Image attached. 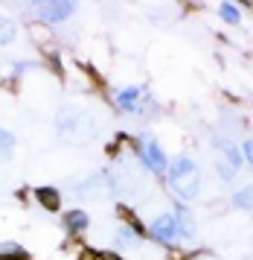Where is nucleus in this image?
<instances>
[{"instance_id": "nucleus-4", "label": "nucleus", "mask_w": 253, "mask_h": 260, "mask_svg": "<svg viewBox=\"0 0 253 260\" xmlns=\"http://www.w3.org/2000/svg\"><path fill=\"white\" fill-rule=\"evenodd\" d=\"M35 12H38V21L41 24H61V21H67L70 15L76 12V3L47 0V3H35Z\"/></svg>"}, {"instance_id": "nucleus-11", "label": "nucleus", "mask_w": 253, "mask_h": 260, "mask_svg": "<svg viewBox=\"0 0 253 260\" xmlns=\"http://www.w3.org/2000/svg\"><path fill=\"white\" fill-rule=\"evenodd\" d=\"M192 170H198V164L189 158V155H181V158H175L172 164H169L166 176H169V181H172V178H181V176H186V173H192Z\"/></svg>"}, {"instance_id": "nucleus-8", "label": "nucleus", "mask_w": 253, "mask_h": 260, "mask_svg": "<svg viewBox=\"0 0 253 260\" xmlns=\"http://www.w3.org/2000/svg\"><path fill=\"white\" fill-rule=\"evenodd\" d=\"M64 225H67L70 234H85V231L91 228V216L76 208V211H67V213H64Z\"/></svg>"}, {"instance_id": "nucleus-16", "label": "nucleus", "mask_w": 253, "mask_h": 260, "mask_svg": "<svg viewBox=\"0 0 253 260\" xmlns=\"http://www.w3.org/2000/svg\"><path fill=\"white\" fill-rule=\"evenodd\" d=\"M219 15H221V21H224V24H239V21H242V12H239V6H236V3H221Z\"/></svg>"}, {"instance_id": "nucleus-12", "label": "nucleus", "mask_w": 253, "mask_h": 260, "mask_svg": "<svg viewBox=\"0 0 253 260\" xmlns=\"http://www.w3.org/2000/svg\"><path fill=\"white\" fill-rule=\"evenodd\" d=\"M230 205L233 208H239V211H250L253 208V184H247V187L239 190V193H233Z\"/></svg>"}, {"instance_id": "nucleus-3", "label": "nucleus", "mask_w": 253, "mask_h": 260, "mask_svg": "<svg viewBox=\"0 0 253 260\" xmlns=\"http://www.w3.org/2000/svg\"><path fill=\"white\" fill-rule=\"evenodd\" d=\"M146 231H149L151 240H157L163 246H175V243L181 240V225L175 219V213H160V216H154Z\"/></svg>"}, {"instance_id": "nucleus-5", "label": "nucleus", "mask_w": 253, "mask_h": 260, "mask_svg": "<svg viewBox=\"0 0 253 260\" xmlns=\"http://www.w3.org/2000/svg\"><path fill=\"white\" fill-rule=\"evenodd\" d=\"M169 187H172V193L178 196L181 202H192L201 193V170H192V173H186V176H181V178H172L169 181Z\"/></svg>"}, {"instance_id": "nucleus-13", "label": "nucleus", "mask_w": 253, "mask_h": 260, "mask_svg": "<svg viewBox=\"0 0 253 260\" xmlns=\"http://www.w3.org/2000/svg\"><path fill=\"white\" fill-rule=\"evenodd\" d=\"M15 36H18V26H15V21H12V18H6V15H0V44H12V41H15Z\"/></svg>"}, {"instance_id": "nucleus-20", "label": "nucleus", "mask_w": 253, "mask_h": 260, "mask_svg": "<svg viewBox=\"0 0 253 260\" xmlns=\"http://www.w3.org/2000/svg\"><path fill=\"white\" fill-rule=\"evenodd\" d=\"M192 260H213V257H204V254H198V257H192Z\"/></svg>"}, {"instance_id": "nucleus-18", "label": "nucleus", "mask_w": 253, "mask_h": 260, "mask_svg": "<svg viewBox=\"0 0 253 260\" xmlns=\"http://www.w3.org/2000/svg\"><path fill=\"white\" fill-rule=\"evenodd\" d=\"M26 71H29L26 61H15V76H21V73H26Z\"/></svg>"}, {"instance_id": "nucleus-17", "label": "nucleus", "mask_w": 253, "mask_h": 260, "mask_svg": "<svg viewBox=\"0 0 253 260\" xmlns=\"http://www.w3.org/2000/svg\"><path fill=\"white\" fill-rule=\"evenodd\" d=\"M242 158L253 167V138H250V141H244V146H242Z\"/></svg>"}, {"instance_id": "nucleus-1", "label": "nucleus", "mask_w": 253, "mask_h": 260, "mask_svg": "<svg viewBox=\"0 0 253 260\" xmlns=\"http://www.w3.org/2000/svg\"><path fill=\"white\" fill-rule=\"evenodd\" d=\"M134 146H137L140 164L146 167L149 173H154V176H166V170H169V158H166L163 146L154 141L151 135H140L137 141H134Z\"/></svg>"}, {"instance_id": "nucleus-7", "label": "nucleus", "mask_w": 253, "mask_h": 260, "mask_svg": "<svg viewBox=\"0 0 253 260\" xmlns=\"http://www.w3.org/2000/svg\"><path fill=\"white\" fill-rule=\"evenodd\" d=\"M143 100H146V88L143 85H131V88H125V91H119L114 96V103L122 111H128V114H137L140 106H143Z\"/></svg>"}, {"instance_id": "nucleus-2", "label": "nucleus", "mask_w": 253, "mask_h": 260, "mask_svg": "<svg viewBox=\"0 0 253 260\" xmlns=\"http://www.w3.org/2000/svg\"><path fill=\"white\" fill-rule=\"evenodd\" d=\"M56 126H58V132H61L64 138H70V135H91V129H93L91 117H88L85 111L70 108V106H64L61 111H58Z\"/></svg>"}, {"instance_id": "nucleus-19", "label": "nucleus", "mask_w": 253, "mask_h": 260, "mask_svg": "<svg viewBox=\"0 0 253 260\" xmlns=\"http://www.w3.org/2000/svg\"><path fill=\"white\" fill-rule=\"evenodd\" d=\"M99 260H122V257H119V254H114V251H108V254H102Z\"/></svg>"}, {"instance_id": "nucleus-6", "label": "nucleus", "mask_w": 253, "mask_h": 260, "mask_svg": "<svg viewBox=\"0 0 253 260\" xmlns=\"http://www.w3.org/2000/svg\"><path fill=\"white\" fill-rule=\"evenodd\" d=\"M213 146H216V152L221 155L219 158V164H224V167H230V170H242V164H244V158H242V149L236 146V143L230 141V138H224V135H216L213 138Z\"/></svg>"}, {"instance_id": "nucleus-15", "label": "nucleus", "mask_w": 253, "mask_h": 260, "mask_svg": "<svg viewBox=\"0 0 253 260\" xmlns=\"http://www.w3.org/2000/svg\"><path fill=\"white\" fill-rule=\"evenodd\" d=\"M26 251L18 243H0V260H23Z\"/></svg>"}, {"instance_id": "nucleus-10", "label": "nucleus", "mask_w": 253, "mask_h": 260, "mask_svg": "<svg viewBox=\"0 0 253 260\" xmlns=\"http://www.w3.org/2000/svg\"><path fill=\"white\" fill-rule=\"evenodd\" d=\"M35 199H38V205L47 208V211H58V208H61V196H58L56 187H38L35 190Z\"/></svg>"}, {"instance_id": "nucleus-9", "label": "nucleus", "mask_w": 253, "mask_h": 260, "mask_svg": "<svg viewBox=\"0 0 253 260\" xmlns=\"http://www.w3.org/2000/svg\"><path fill=\"white\" fill-rule=\"evenodd\" d=\"M172 213L178 219V225H181V240H192L195 237V219H192V213L186 211V205H178Z\"/></svg>"}, {"instance_id": "nucleus-14", "label": "nucleus", "mask_w": 253, "mask_h": 260, "mask_svg": "<svg viewBox=\"0 0 253 260\" xmlns=\"http://www.w3.org/2000/svg\"><path fill=\"white\" fill-rule=\"evenodd\" d=\"M12 152H15V135L0 129V161H9Z\"/></svg>"}]
</instances>
